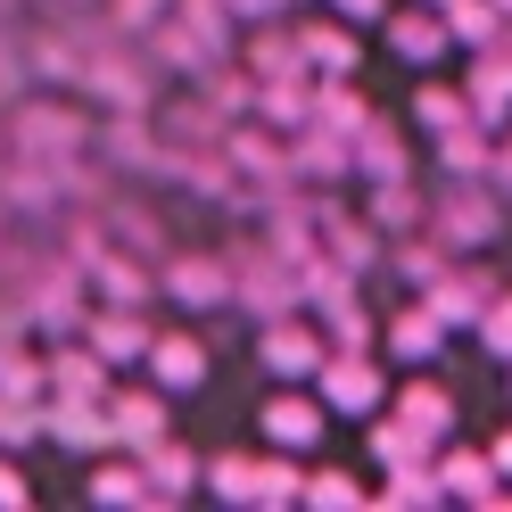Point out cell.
I'll use <instances>...</instances> for the list:
<instances>
[{
  "label": "cell",
  "instance_id": "6da1fadb",
  "mask_svg": "<svg viewBox=\"0 0 512 512\" xmlns=\"http://www.w3.org/2000/svg\"><path fill=\"white\" fill-rule=\"evenodd\" d=\"M323 405L372 413V405H380V364H372V356H323Z\"/></svg>",
  "mask_w": 512,
  "mask_h": 512
},
{
  "label": "cell",
  "instance_id": "7a4b0ae2",
  "mask_svg": "<svg viewBox=\"0 0 512 512\" xmlns=\"http://www.w3.org/2000/svg\"><path fill=\"white\" fill-rule=\"evenodd\" d=\"M149 372H157V389H199L207 380V347L199 339H149Z\"/></svg>",
  "mask_w": 512,
  "mask_h": 512
},
{
  "label": "cell",
  "instance_id": "3957f363",
  "mask_svg": "<svg viewBox=\"0 0 512 512\" xmlns=\"http://www.w3.org/2000/svg\"><path fill=\"white\" fill-rule=\"evenodd\" d=\"M265 438H281L290 455H306V446L323 438V405H314V397H273L265 405Z\"/></svg>",
  "mask_w": 512,
  "mask_h": 512
},
{
  "label": "cell",
  "instance_id": "277c9868",
  "mask_svg": "<svg viewBox=\"0 0 512 512\" xmlns=\"http://www.w3.org/2000/svg\"><path fill=\"white\" fill-rule=\"evenodd\" d=\"M50 380H58V397H67V405H100V397H108V356H100V347H83V356H58Z\"/></svg>",
  "mask_w": 512,
  "mask_h": 512
},
{
  "label": "cell",
  "instance_id": "5b68a950",
  "mask_svg": "<svg viewBox=\"0 0 512 512\" xmlns=\"http://www.w3.org/2000/svg\"><path fill=\"white\" fill-rule=\"evenodd\" d=\"M108 405H116V430L133 438V455L166 438V397H133V389H124V397H108Z\"/></svg>",
  "mask_w": 512,
  "mask_h": 512
},
{
  "label": "cell",
  "instance_id": "8992f818",
  "mask_svg": "<svg viewBox=\"0 0 512 512\" xmlns=\"http://www.w3.org/2000/svg\"><path fill=\"white\" fill-rule=\"evenodd\" d=\"M265 364L273 372H323V347H314V331H298V323H273L265 331Z\"/></svg>",
  "mask_w": 512,
  "mask_h": 512
},
{
  "label": "cell",
  "instance_id": "52a82bcc",
  "mask_svg": "<svg viewBox=\"0 0 512 512\" xmlns=\"http://www.w3.org/2000/svg\"><path fill=\"white\" fill-rule=\"evenodd\" d=\"M91 347L116 364V356H149V323H133V314H108L100 331H91Z\"/></svg>",
  "mask_w": 512,
  "mask_h": 512
},
{
  "label": "cell",
  "instance_id": "ba28073f",
  "mask_svg": "<svg viewBox=\"0 0 512 512\" xmlns=\"http://www.w3.org/2000/svg\"><path fill=\"white\" fill-rule=\"evenodd\" d=\"M42 397V364L34 356H0V405H34Z\"/></svg>",
  "mask_w": 512,
  "mask_h": 512
},
{
  "label": "cell",
  "instance_id": "9c48e42d",
  "mask_svg": "<svg viewBox=\"0 0 512 512\" xmlns=\"http://www.w3.org/2000/svg\"><path fill=\"white\" fill-rule=\"evenodd\" d=\"M306 58H314L323 75H347V67H356V42H347L339 25H314V34H306Z\"/></svg>",
  "mask_w": 512,
  "mask_h": 512
},
{
  "label": "cell",
  "instance_id": "30bf717a",
  "mask_svg": "<svg viewBox=\"0 0 512 512\" xmlns=\"http://www.w3.org/2000/svg\"><path fill=\"white\" fill-rule=\"evenodd\" d=\"M430 347H438V306L397 314V356H430Z\"/></svg>",
  "mask_w": 512,
  "mask_h": 512
},
{
  "label": "cell",
  "instance_id": "8fae6325",
  "mask_svg": "<svg viewBox=\"0 0 512 512\" xmlns=\"http://www.w3.org/2000/svg\"><path fill=\"white\" fill-rule=\"evenodd\" d=\"M397 50H405V58H438V50H446V25H438V17H430V25L405 17V25H397Z\"/></svg>",
  "mask_w": 512,
  "mask_h": 512
},
{
  "label": "cell",
  "instance_id": "7c38bea8",
  "mask_svg": "<svg viewBox=\"0 0 512 512\" xmlns=\"http://www.w3.org/2000/svg\"><path fill=\"white\" fill-rule=\"evenodd\" d=\"M405 422H422V430H446V397H438V389H405Z\"/></svg>",
  "mask_w": 512,
  "mask_h": 512
},
{
  "label": "cell",
  "instance_id": "4fadbf2b",
  "mask_svg": "<svg viewBox=\"0 0 512 512\" xmlns=\"http://www.w3.org/2000/svg\"><path fill=\"white\" fill-rule=\"evenodd\" d=\"M488 347H504V356H512V298L488 306Z\"/></svg>",
  "mask_w": 512,
  "mask_h": 512
},
{
  "label": "cell",
  "instance_id": "5bb4252c",
  "mask_svg": "<svg viewBox=\"0 0 512 512\" xmlns=\"http://www.w3.org/2000/svg\"><path fill=\"white\" fill-rule=\"evenodd\" d=\"M331 9H347V17H372V9H380V0H331Z\"/></svg>",
  "mask_w": 512,
  "mask_h": 512
},
{
  "label": "cell",
  "instance_id": "9a60e30c",
  "mask_svg": "<svg viewBox=\"0 0 512 512\" xmlns=\"http://www.w3.org/2000/svg\"><path fill=\"white\" fill-rule=\"evenodd\" d=\"M0 496H25V479H17V471H0Z\"/></svg>",
  "mask_w": 512,
  "mask_h": 512
},
{
  "label": "cell",
  "instance_id": "2e32d148",
  "mask_svg": "<svg viewBox=\"0 0 512 512\" xmlns=\"http://www.w3.org/2000/svg\"><path fill=\"white\" fill-rule=\"evenodd\" d=\"M504 463H512V438H504Z\"/></svg>",
  "mask_w": 512,
  "mask_h": 512
}]
</instances>
